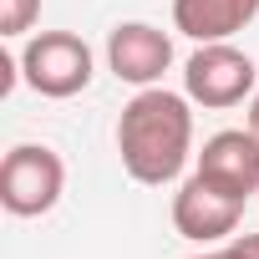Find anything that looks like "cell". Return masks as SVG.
Returning a JSON list of instances; mask_svg holds the SVG:
<instances>
[{
    "label": "cell",
    "mask_w": 259,
    "mask_h": 259,
    "mask_svg": "<svg viewBox=\"0 0 259 259\" xmlns=\"http://www.w3.org/2000/svg\"><path fill=\"white\" fill-rule=\"evenodd\" d=\"M193 153V112L188 97L163 92V87H143L117 117V158L133 183L163 188L183 173Z\"/></svg>",
    "instance_id": "cell-1"
},
{
    "label": "cell",
    "mask_w": 259,
    "mask_h": 259,
    "mask_svg": "<svg viewBox=\"0 0 259 259\" xmlns=\"http://www.w3.org/2000/svg\"><path fill=\"white\" fill-rule=\"evenodd\" d=\"M66 193V163L46 143H16L0 163V208L16 219H41Z\"/></svg>",
    "instance_id": "cell-2"
},
{
    "label": "cell",
    "mask_w": 259,
    "mask_h": 259,
    "mask_svg": "<svg viewBox=\"0 0 259 259\" xmlns=\"http://www.w3.org/2000/svg\"><path fill=\"white\" fill-rule=\"evenodd\" d=\"M21 76L31 92L66 102L92 87V46L71 31H36L21 51Z\"/></svg>",
    "instance_id": "cell-3"
},
{
    "label": "cell",
    "mask_w": 259,
    "mask_h": 259,
    "mask_svg": "<svg viewBox=\"0 0 259 259\" xmlns=\"http://www.w3.org/2000/svg\"><path fill=\"white\" fill-rule=\"evenodd\" d=\"M254 81H259L254 61H249L239 46H229V41H208V46H198V51L188 56V66H183V97L198 102V107H208V112L239 107L244 97L259 92Z\"/></svg>",
    "instance_id": "cell-4"
},
{
    "label": "cell",
    "mask_w": 259,
    "mask_h": 259,
    "mask_svg": "<svg viewBox=\"0 0 259 259\" xmlns=\"http://www.w3.org/2000/svg\"><path fill=\"white\" fill-rule=\"evenodd\" d=\"M198 178L239 203H249L259 193V138L249 127H229V133H213L198 153Z\"/></svg>",
    "instance_id": "cell-5"
},
{
    "label": "cell",
    "mask_w": 259,
    "mask_h": 259,
    "mask_svg": "<svg viewBox=\"0 0 259 259\" xmlns=\"http://www.w3.org/2000/svg\"><path fill=\"white\" fill-rule=\"evenodd\" d=\"M107 66H112L117 81L138 87V92L158 87L163 71L173 66V41H168V31H158L148 21H122L107 36Z\"/></svg>",
    "instance_id": "cell-6"
},
{
    "label": "cell",
    "mask_w": 259,
    "mask_h": 259,
    "mask_svg": "<svg viewBox=\"0 0 259 259\" xmlns=\"http://www.w3.org/2000/svg\"><path fill=\"white\" fill-rule=\"evenodd\" d=\"M239 219H244V203L229 198V193H219V188H208L198 173L173 193V229H178L183 239H193V244L234 239Z\"/></svg>",
    "instance_id": "cell-7"
},
{
    "label": "cell",
    "mask_w": 259,
    "mask_h": 259,
    "mask_svg": "<svg viewBox=\"0 0 259 259\" xmlns=\"http://www.w3.org/2000/svg\"><path fill=\"white\" fill-rule=\"evenodd\" d=\"M259 16V0H173V31L188 41H229Z\"/></svg>",
    "instance_id": "cell-8"
},
{
    "label": "cell",
    "mask_w": 259,
    "mask_h": 259,
    "mask_svg": "<svg viewBox=\"0 0 259 259\" xmlns=\"http://www.w3.org/2000/svg\"><path fill=\"white\" fill-rule=\"evenodd\" d=\"M41 16V0H0V36H26Z\"/></svg>",
    "instance_id": "cell-9"
},
{
    "label": "cell",
    "mask_w": 259,
    "mask_h": 259,
    "mask_svg": "<svg viewBox=\"0 0 259 259\" xmlns=\"http://www.w3.org/2000/svg\"><path fill=\"white\" fill-rule=\"evenodd\" d=\"M224 249H229L234 259H259V234H234Z\"/></svg>",
    "instance_id": "cell-10"
},
{
    "label": "cell",
    "mask_w": 259,
    "mask_h": 259,
    "mask_svg": "<svg viewBox=\"0 0 259 259\" xmlns=\"http://www.w3.org/2000/svg\"><path fill=\"white\" fill-rule=\"evenodd\" d=\"M249 133H254V138H259V92H254V97H249Z\"/></svg>",
    "instance_id": "cell-11"
},
{
    "label": "cell",
    "mask_w": 259,
    "mask_h": 259,
    "mask_svg": "<svg viewBox=\"0 0 259 259\" xmlns=\"http://www.w3.org/2000/svg\"><path fill=\"white\" fill-rule=\"evenodd\" d=\"M188 259H234L229 249H213V254H188Z\"/></svg>",
    "instance_id": "cell-12"
}]
</instances>
